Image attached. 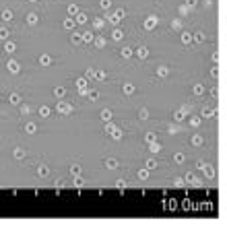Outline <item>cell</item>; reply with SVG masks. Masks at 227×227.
<instances>
[{"label": "cell", "instance_id": "cell-1", "mask_svg": "<svg viewBox=\"0 0 227 227\" xmlns=\"http://www.w3.org/2000/svg\"><path fill=\"white\" fill-rule=\"evenodd\" d=\"M124 15H126V13H124V8L116 10V13H114V15L109 17V23H114V25H118V23H120V21L124 19Z\"/></svg>", "mask_w": 227, "mask_h": 227}, {"label": "cell", "instance_id": "cell-2", "mask_svg": "<svg viewBox=\"0 0 227 227\" xmlns=\"http://www.w3.org/2000/svg\"><path fill=\"white\" fill-rule=\"evenodd\" d=\"M186 111H190V107H186V105H184L182 109H178V111L173 114V120H175V122H182V120L186 118Z\"/></svg>", "mask_w": 227, "mask_h": 227}, {"label": "cell", "instance_id": "cell-3", "mask_svg": "<svg viewBox=\"0 0 227 227\" xmlns=\"http://www.w3.org/2000/svg\"><path fill=\"white\" fill-rule=\"evenodd\" d=\"M196 167H198V169H200V171H204V173H207V175H209V178H213V175H215V169H213V167H211V165H207V163H198V165H196Z\"/></svg>", "mask_w": 227, "mask_h": 227}, {"label": "cell", "instance_id": "cell-4", "mask_svg": "<svg viewBox=\"0 0 227 227\" xmlns=\"http://www.w3.org/2000/svg\"><path fill=\"white\" fill-rule=\"evenodd\" d=\"M56 111H60V114H70V111H72V105H68V103L60 101V103L56 105Z\"/></svg>", "mask_w": 227, "mask_h": 227}, {"label": "cell", "instance_id": "cell-5", "mask_svg": "<svg viewBox=\"0 0 227 227\" xmlns=\"http://www.w3.org/2000/svg\"><path fill=\"white\" fill-rule=\"evenodd\" d=\"M6 68H8L13 75H17V72L21 70V66H19V62H17V60H8V62H6Z\"/></svg>", "mask_w": 227, "mask_h": 227}, {"label": "cell", "instance_id": "cell-6", "mask_svg": "<svg viewBox=\"0 0 227 227\" xmlns=\"http://www.w3.org/2000/svg\"><path fill=\"white\" fill-rule=\"evenodd\" d=\"M155 25H157V17H147L145 19V27L147 29H155Z\"/></svg>", "mask_w": 227, "mask_h": 227}, {"label": "cell", "instance_id": "cell-7", "mask_svg": "<svg viewBox=\"0 0 227 227\" xmlns=\"http://www.w3.org/2000/svg\"><path fill=\"white\" fill-rule=\"evenodd\" d=\"M93 39H95V35L91 33V31H85V33L81 35V41H85V43H91V41H93Z\"/></svg>", "mask_w": 227, "mask_h": 227}, {"label": "cell", "instance_id": "cell-8", "mask_svg": "<svg viewBox=\"0 0 227 227\" xmlns=\"http://www.w3.org/2000/svg\"><path fill=\"white\" fill-rule=\"evenodd\" d=\"M107 130H109V134H111V139H116V141H118L120 136H122V132H120L116 126H107Z\"/></svg>", "mask_w": 227, "mask_h": 227}, {"label": "cell", "instance_id": "cell-9", "mask_svg": "<svg viewBox=\"0 0 227 227\" xmlns=\"http://www.w3.org/2000/svg\"><path fill=\"white\" fill-rule=\"evenodd\" d=\"M77 87L81 91V95H85V91H87V79H79L77 81Z\"/></svg>", "mask_w": 227, "mask_h": 227}, {"label": "cell", "instance_id": "cell-10", "mask_svg": "<svg viewBox=\"0 0 227 227\" xmlns=\"http://www.w3.org/2000/svg\"><path fill=\"white\" fill-rule=\"evenodd\" d=\"M50 62H52V56H50V54H41V56H39V64H41V66H48Z\"/></svg>", "mask_w": 227, "mask_h": 227}, {"label": "cell", "instance_id": "cell-11", "mask_svg": "<svg viewBox=\"0 0 227 227\" xmlns=\"http://www.w3.org/2000/svg\"><path fill=\"white\" fill-rule=\"evenodd\" d=\"M85 95H87V97H89L91 101H95V99L99 97V93H97V91H95V89H91V91L87 89V91H85Z\"/></svg>", "mask_w": 227, "mask_h": 227}, {"label": "cell", "instance_id": "cell-12", "mask_svg": "<svg viewBox=\"0 0 227 227\" xmlns=\"http://www.w3.org/2000/svg\"><path fill=\"white\" fill-rule=\"evenodd\" d=\"M99 116H101V120H103V122H109V120H111V111H109V109H101Z\"/></svg>", "mask_w": 227, "mask_h": 227}, {"label": "cell", "instance_id": "cell-13", "mask_svg": "<svg viewBox=\"0 0 227 227\" xmlns=\"http://www.w3.org/2000/svg\"><path fill=\"white\" fill-rule=\"evenodd\" d=\"M136 56H139V58H147V56H149V50L145 48V45H141V48L136 50Z\"/></svg>", "mask_w": 227, "mask_h": 227}, {"label": "cell", "instance_id": "cell-14", "mask_svg": "<svg viewBox=\"0 0 227 227\" xmlns=\"http://www.w3.org/2000/svg\"><path fill=\"white\" fill-rule=\"evenodd\" d=\"M202 116L204 118H213L215 116V109L213 107H202Z\"/></svg>", "mask_w": 227, "mask_h": 227}, {"label": "cell", "instance_id": "cell-15", "mask_svg": "<svg viewBox=\"0 0 227 227\" xmlns=\"http://www.w3.org/2000/svg\"><path fill=\"white\" fill-rule=\"evenodd\" d=\"M37 21H39V17H37L35 13H29V15H27V23H29V25H35Z\"/></svg>", "mask_w": 227, "mask_h": 227}, {"label": "cell", "instance_id": "cell-16", "mask_svg": "<svg viewBox=\"0 0 227 227\" xmlns=\"http://www.w3.org/2000/svg\"><path fill=\"white\" fill-rule=\"evenodd\" d=\"M54 95H56L58 99L64 97V95H66V89H64V87H56V89H54Z\"/></svg>", "mask_w": 227, "mask_h": 227}, {"label": "cell", "instance_id": "cell-17", "mask_svg": "<svg viewBox=\"0 0 227 227\" xmlns=\"http://www.w3.org/2000/svg\"><path fill=\"white\" fill-rule=\"evenodd\" d=\"M122 91H124V93H126V95H132V93H134V85H130V83H126V85L122 87Z\"/></svg>", "mask_w": 227, "mask_h": 227}, {"label": "cell", "instance_id": "cell-18", "mask_svg": "<svg viewBox=\"0 0 227 227\" xmlns=\"http://www.w3.org/2000/svg\"><path fill=\"white\" fill-rule=\"evenodd\" d=\"M157 75H159V77H167V75H169V68H167V66H159V68H157Z\"/></svg>", "mask_w": 227, "mask_h": 227}, {"label": "cell", "instance_id": "cell-19", "mask_svg": "<svg viewBox=\"0 0 227 227\" xmlns=\"http://www.w3.org/2000/svg\"><path fill=\"white\" fill-rule=\"evenodd\" d=\"M50 111H52V109H50L48 105H41V107H39V116H43V118H48V116H50Z\"/></svg>", "mask_w": 227, "mask_h": 227}, {"label": "cell", "instance_id": "cell-20", "mask_svg": "<svg viewBox=\"0 0 227 227\" xmlns=\"http://www.w3.org/2000/svg\"><path fill=\"white\" fill-rule=\"evenodd\" d=\"M105 167H107V169H116V167H118V161H116V159H107V161H105Z\"/></svg>", "mask_w": 227, "mask_h": 227}, {"label": "cell", "instance_id": "cell-21", "mask_svg": "<svg viewBox=\"0 0 227 227\" xmlns=\"http://www.w3.org/2000/svg\"><path fill=\"white\" fill-rule=\"evenodd\" d=\"M149 151L151 153H159V151H161V147H159L157 141H155V143H149Z\"/></svg>", "mask_w": 227, "mask_h": 227}, {"label": "cell", "instance_id": "cell-22", "mask_svg": "<svg viewBox=\"0 0 227 227\" xmlns=\"http://www.w3.org/2000/svg\"><path fill=\"white\" fill-rule=\"evenodd\" d=\"M0 17H2V21H10V19H13V13H10L8 8H4V10H2V15H0Z\"/></svg>", "mask_w": 227, "mask_h": 227}, {"label": "cell", "instance_id": "cell-23", "mask_svg": "<svg viewBox=\"0 0 227 227\" xmlns=\"http://www.w3.org/2000/svg\"><path fill=\"white\" fill-rule=\"evenodd\" d=\"M87 19H89V17H87L85 13H77V23H81V25H83V23H87Z\"/></svg>", "mask_w": 227, "mask_h": 227}, {"label": "cell", "instance_id": "cell-24", "mask_svg": "<svg viewBox=\"0 0 227 227\" xmlns=\"http://www.w3.org/2000/svg\"><path fill=\"white\" fill-rule=\"evenodd\" d=\"M35 130H37V126H35V124H33V122H29V124H27V126H25V132H27V134H33V132H35Z\"/></svg>", "mask_w": 227, "mask_h": 227}, {"label": "cell", "instance_id": "cell-25", "mask_svg": "<svg viewBox=\"0 0 227 227\" xmlns=\"http://www.w3.org/2000/svg\"><path fill=\"white\" fill-rule=\"evenodd\" d=\"M190 41H192V35L188 31H184V33H182V43H190Z\"/></svg>", "mask_w": 227, "mask_h": 227}, {"label": "cell", "instance_id": "cell-26", "mask_svg": "<svg viewBox=\"0 0 227 227\" xmlns=\"http://www.w3.org/2000/svg\"><path fill=\"white\" fill-rule=\"evenodd\" d=\"M4 50H6L8 54H13L17 48H15V43H13V41H6V43H4Z\"/></svg>", "mask_w": 227, "mask_h": 227}, {"label": "cell", "instance_id": "cell-27", "mask_svg": "<svg viewBox=\"0 0 227 227\" xmlns=\"http://www.w3.org/2000/svg\"><path fill=\"white\" fill-rule=\"evenodd\" d=\"M192 143H194L196 147H200V145H202L204 141H202V136H200V134H196V136H192Z\"/></svg>", "mask_w": 227, "mask_h": 227}, {"label": "cell", "instance_id": "cell-28", "mask_svg": "<svg viewBox=\"0 0 227 227\" xmlns=\"http://www.w3.org/2000/svg\"><path fill=\"white\" fill-rule=\"evenodd\" d=\"M8 35H10V31H8L6 27H2V29H0V39H8Z\"/></svg>", "mask_w": 227, "mask_h": 227}, {"label": "cell", "instance_id": "cell-29", "mask_svg": "<svg viewBox=\"0 0 227 227\" xmlns=\"http://www.w3.org/2000/svg\"><path fill=\"white\" fill-rule=\"evenodd\" d=\"M64 27L66 29H75V21L72 19H64Z\"/></svg>", "mask_w": 227, "mask_h": 227}, {"label": "cell", "instance_id": "cell-30", "mask_svg": "<svg viewBox=\"0 0 227 227\" xmlns=\"http://www.w3.org/2000/svg\"><path fill=\"white\" fill-rule=\"evenodd\" d=\"M10 103H13V105H19V103H21V97H19L17 93H13V95H10Z\"/></svg>", "mask_w": 227, "mask_h": 227}, {"label": "cell", "instance_id": "cell-31", "mask_svg": "<svg viewBox=\"0 0 227 227\" xmlns=\"http://www.w3.org/2000/svg\"><path fill=\"white\" fill-rule=\"evenodd\" d=\"M139 178H141V180H147V178H149V169H147V167H145V169H139Z\"/></svg>", "mask_w": 227, "mask_h": 227}, {"label": "cell", "instance_id": "cell-32", "mask_svg": "<svg viewBox=\"0 0 227 227\" xmlns=\"http://www.w3.org/2000/svg\"><path fill=\"white\" fill-rule=\"evenodd\" d=\"M111 37H114V39L118 41V39H122V37H124V33H122L120 29H114V35H111Z\"/></svg>", "mask_w": 227, "mask_h": 227}, {"label": "cell", "instance_id": "cell-33", "mask_svg": "<svg viewBox=\"0 0 227 227\" xmlns=\"http://www.w3.org/2000/svg\"><path fill=\"white\" fill-rule=\"evenodd\" d=\"M157 141V134L155 132H147V143H155Z\"/></svg>", "mask_w": 227, "mask_h": 227}, {"label": "cell", "instance_id": "cell-34", "mask_svg": "<svg viewBox=\"0 0 227 227\" xmlns=\"http://www.w3.org/2000/svg\"><path fill=\"white\" fill-rule=\"evenodd\" d=\"M202 91H204V87L198 83V85H194V95H202Z\"/></svg>", "mask_w": 227, "mask_h": 227}, {"label": "cell", "instance_id": "cell-35", "mask_svg": "<svg viewBox=\"0 0 227 227\" xmlns=\"http://www.w3.org/2000/svg\"><path fill=\"white\" fill-rule=\"evenodd\" d=\"M157 167V161H155V159H149V161H147V169L151 171V169H155Z\"/></svg>", "mask_w": 227, "mask_h": 227}, {"label": "cell", "instance_id": "cell-36", "mask_svg": "<svg viewBox=\"0 0 227 227\" xmlns=\"http://www.w3.org/2000/svg\"><path fill=\"white\" fill-rule=\"evenodd\" d=\"M132 54H134V52H132V48H124V50H122V56H124V58H130Z\"/></svg>", "mask_w": 227, "mask_h": 227}, {"label": "cell", "instance_id": "cell-37", "mask_svg": "<svg viewBox=\"0 0 227 227\" xmlns=\"http://www.w3.org/2000/svg\"><path fill=\"white\" fill-rule=\"evenodd\" d=\"M99 6L101 8H109L111 6V0H99Z\"/></svg>", "mask_w": 227, "mask_h": 227}, {"label": "cell", "instance_id": "cell-38", "mask_svg": "<svg viewBox=\"0 0 227 227\" xmlns=\"http://www.w3.org/2000/svg\"><path fill=\"white\" fill-rule=\"evenodd\" d=\"M139 118H141V120H149V111H147V109H141V111H139Z\"/></svg>", "mask_w": 227, "mask_h": 227}, {"label": "cell", "instance_id": "cell-39", "mask_svg": "<svg viewBox=\"0 0 227 227\" xmlns=\"http://www.w3.org/2000/svg\"><path fill=\"white\" fill-rule=\"evenodd\" d=\"M79 13V6L77 4H70V6H68V15H77Z\"/></svg>", "mask_w": 227, "mask_h": 227}, {"label": "cell", "instance_id": "cell-40", "mask_svg": "<svg viewBox=\"0 0 227 227\" xmlns=\"http://www.w3.org/2000/svg\"><path fill=\"white\" fill-rule=\"evenodd\" d=\"M48 171H50V169H48V167H45V165H41V167H37V173H39V175H48Z\"/></svg>", "mask_w": 227, "mask_h": 227}, {"label": "cell", "instance_id": "cell-41", "mask_svg": "<svg viewBox=\"0 0 227 227\" xmlns=\"http://www.w3.org/2000/svg\"><path fill=\"white\" fill-rule=\"evenodd\" d=\"M173 161H175V163H182V161H184V153H175Z\"/></svg>", "mask_w": 227, "mask_h": 227}, {"label": "cell", "instance_id": "cell-42", "mask_svg": "<svg viewBox=\"0 0 227 227\" xmlns=\"http://www.w3.org/2000/svg\"><path fill=\"white\" fill-rule=\"evenodd\" d=\"M93 25H95V29H101V27H103V19H95Z\"/></svg>", "mask_w": 227, "mask_h": 227}, {"label": "cell", "instance_id": "cell-43", "mask_svg": "<svg viewBox=\"0 0 227 227\" xmlns=\"http://www.w3.org/2000/svg\"><path fill=\"white\" fill-rule=\"evenodd\" d=\"M105 77H107V75H105L103 70H99V72H95V79H97V81H103Z\"/></svg>", "mask_w": 227, "mask_h": 227}, {"label": "cell", "instance_id": "cell-44", "mask_svg": "<svg viewBox=\"0 0 227 227\" xmlns=\"http://www.w3.org/2000/svg\"><path fill=\"white\" fill-rule=\"evenodd\" d=\"M15 157H17V159H23V157H25V151L17 149V151H15Z\"/></svg>", "mask_w": 227, "mask_h": 227}, {"label": "cell", "instance_id": "cell-45", "mask_svg": "<svg viewBox=\"0 0 227 227\" xmlns=\"http://www.w3.org/2000/svg\"><path fill=\"white\" fill-rule=\"evenodd\" d=\"M180 25H182V21H180V19H175V21L171 23V29H180Z\"/></svg>", "mask_w": 227, "mask_h": 227}, {"label": "cell", "instance_id": "cell-46", "mask_svg": "<svg viewBox=\"0 0 227 227\" xmlns=\"http://www.w3.org/2000/svg\"><path fill=\"white\" fill-rule=\"evenodd\" d=\"M85 77H87V79H93V77H95V72H93V68H89V70L85 72Z\"/></svg>", "mask_w": 227, "mask_h": 227}, {"label": "cell", "instance_id": "cell-47", "mask_svg": "<svg viewBox=\"0 0 227 227\" xmlns=\"http://www.w3.org/2000/svg\"><path fill=\"white\" fill-rule=\"evenodd\" d=\"M200 122H202V118H192V120H190V124H192V126H198Z\"/></svg>", "mask_w": 227, "mask_h": 227}, {"label": "cell", "instance_id": "cell-48", "mask_svg": "<svg viewBox=\"0 0 227 227\" xmlns=\"http://www.w3.org/2000/svg\"><path fill=\"white\" fill-rule=\"evenodd\" d=\"M70 171H72V173H77V175H79V173H81V165H72V167H70Z\"/></svg>", "mask_w": 227, "mask_h": 227}, {"label": "cell", "instance_id": "cell-49", "mask_svg": "<svg viewBox=\"0 0 227 227\" xmlns=\"http://www.w3.org/2000/svg\"><path fill=\"white\" fill-rule=\"evenodd\" d=\"M29 111H31L29 105H21V114H29Z\"/></svg>", "mask_w": 227, "mask_h": 227}, {"label": "cell", "instance_id": "cell-50", "mask_svg": "<svg viewBox=\"0 0 227 227\" xmlns=\"http://www.w3.org/2000/svg\"><path fill=\"white\" fill-rule=\"evenodd\" d=\"M95 43H97V48H103V45H105V39H103V37H99Z\"/></svg>", "mask_w": 227, "mask_h": 227}, {"label": "cell", "instance_id": "cell-51", "mask_svg": "<svg viewBox=\"0 0 227 227\" xmlns=\"http://www.w3.org/2000/svg\"><path fill=\"white\" fill-rule=\"evenodd\" d=\"M194 39H196V41H204V33H196Z\"/></svg>", "mask_w": 227, "mask_h": 227}, {"label": "cell", "instance_id": "cell-52", "mask_svg": "<svg viewBox=\"0 0 227 227\" xmlns=\"http://www.w3.org/2000/svg\"><path fill=\"white\" fill-rule=\"evenodd\" d=\"M75 186H77V188H83V180H81V178L75 180Z\"/></svg>", "mask_w": 227, "mask_h": 227}, {"label": "cell", "instance_id": "cell-53", "mask_svg": "<svg viewBox=\"0 0 227 227\" xmlns=\"http://www.w3.org/2000/svg\"><path fill=\"white\" fill-rule=\"evenodd\" d=\"M211 75H213V77H215V79H217V77H219V68H217V66H215V68H213V70H211Z\"/></svg>", "mask_w": 227, "mask_h": 227}, {"label": "cell", "instance_id": "cell-54", "mask_svg": "<svg viewBox=\"0 0 227 227\" xmlns=\"http://www.w3.org/2000/svg\"><path fill=\"white\" fill-rule=\"evenodd\" d=\"M196 4V0H186V6H194Z\"/></svg>", "mask_w": 227, "mask_h": 227}, {"label": "cell", "instance_id": "cell-55", "mask_svg": "<svg viewBox=\"0 0 227 227\" xmlns=\"http://www.w3.org/2000/svg\"><path fill=\"white\" fill-rule=\"evenodd\" d=\"M29 2H39V0H29Z\"/></svg>", "mask_w": 227, "mask_h": 227}]
</instances>
